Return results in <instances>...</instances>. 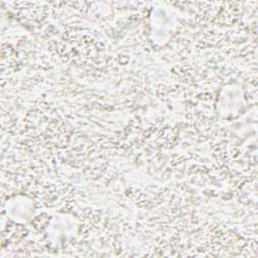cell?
I'll list each match as a JSON object with an SVG mask.
<instances>
[{
    "label": "cell",
    "instance_id": "1",
    "mask_svg": "<svg viewBox=\"0 0 258 258\" xmlns=\"http://www.w3.org/2000/svg\"><path fill=\"white\" fill-rule=\"evenodd\" d=\"M77 231L78 222L73 216L56 215L47 227V240L52 246H58L72 239Z\"/></svg>",
    "mask_w": 258,
    "mask_h": 258
},
{
    "label": "cell",
    "instance_id": "2",
    "mask_svg": "<svg viewBox=\"0 0 258 258\" xmlns=\"http://www.w3.org/2000/svg\"><path fill=\"white\" fill-rule=\"evenodd\" d=\"M7 215L18 223L28 222L33 215V204L26 197H14L7 202Z\"/></svg>",
    "mask_w": 258,
    "mask_h": 258
}]
</instances>
